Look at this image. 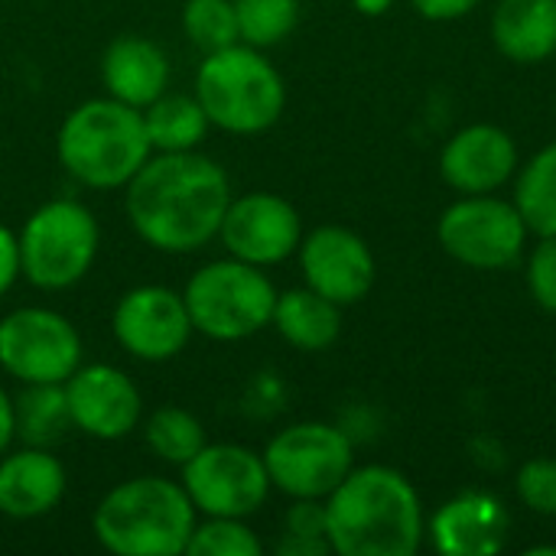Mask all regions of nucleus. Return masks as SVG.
I'll return each instance as SVG.
<instances>
[{"instance_id":"6ab92c4d","label":"nucleus","mask_w":556,"mask_h":556,"mask_svg":"<svg viewBox=\"0 0 556 556\" xmlns=\"http://www.w3.org/2000/svg\"><path fill=\"white\" fill-rule=\"evenodd\" d=\"M101 81L111 98L147 108L169 88V59L147 36H117L101 52Z\"/></svg>"},{"instance_id":"f8f14e48","label":"nucleus","mask_w":556,"mask_h":556,"mask_svg":"<svg viewBox=\"0 0 556 556\" xmlns=\"http://www.w3.org/2000/svg\"><path fill=\"white\" fill-rule=\"evenodd\" d=\"M111 332L130 358L160 365L182 355L195 329L182 293L163 283H140L117 300Z\"/></svg>"},{"instance_id":"c756f323","label":"nucleus","mask_w":556,"mask_h":556,"mask_svg":"<svg viewBox=\"0 0 556 556\" xmlns=\"http://www.w3.org/2000/svg\"><path fill=\"white\" fill-rule=\"evenodd\" d=\"M518 498L538 511V515H556V459H531L518 472Z\"/></svg>"},{"instance_id":"7ed1b4c3","label":"nucleus","mask_w":556,"mask_h":556,"mask_svg":"<svg viewBox=\"0 0 556 556\" xmlns=\"http://www.w3.org/2000/svg\"><path fill=\"white\" fill-rule=\"evenodd\" d=\"M195 518L199 511L182 482L137 476L94 505L91 534L114 556H179L186 554Z\"/></svg>"},{"instance_id":"f257e3e1","label":"nucleus","mask_w":556,"mask_h":556,"mask_svg":"<svg viewBox=\"0 0 556 556\" xmlns=\"http://www.w3.org/2000/svg\"><path fill=\"white\" fill-rule=\"evenodd\" d=\"M124 189L130 228L163 254H192L218 238L235 195L228 173L195 150L150 153Z\"/></svg>"},{"instance_id":"b1692460","label":"nucleus","mask_w":556,"mask_h":556,"mask_svg":"<svg viewBox=\"0 0 556 556\" xmlns=\"http://www.w3.org/2000/svg\"><path fill=\"white\" fill-rule=\"evenodd\" d=\"M515 205L538 238H556V143L544 147L518 176Z\"/></svg>"},{"instance_id":"ddd939ff","label":"nucleus","mask_w":556,"mask_h":556,"mask_svg":"<svg viewBox=\"0 0 556 556\" xmlns=\"http://www.w3.org/2000/svg\"><path fill=\"white\" fill-rule=\"evenodd\" d=\"M218 241L238 261L254 267H270L300 251L303 222L300 212L277 192H244L231 195Z\"/></svg>"},{"instance_id":"473e14b6","label":"nucleus","mask_w":556,"mask_h":556,"mask_svg":"<svg viewBox=\"0 0 556 556\" xmlns=\"http://www.w3.org/2000/svg\"><path fill=\"white\" fill-rule=\"evenodd\" d=\"M427 20H459L472 13L482 0H410Z\"/></svg>"},{"instance_id":"7c9ffc66","label":"nucleus","mask_w":556,"mask_h":556,"mask_svg":"<svg viewBox=\"0 0 556 556\" xmlns=\"http://www.w3.org/2000/svg\"><path fill=\"white\" fill-rule=\"evenodd\" d=\"M528 287L538 306L556 313V238H541L528 261Z\"/></svg>"},{"instance_id":"2eb2a0df","label":"nucleus","mask_w":556,"mask_h":556,"mask_svg":"<svg viewBox=\"0 0 556 556\" xmlns=\"http://www.w3.org/2000/svg\"><path fill=\"white\" fill-rule=\"evenodd\" d=\"M300 267L309 290L339 306L365 300L375 287V254L355 231L323 225L300 241Z\"/></svg>"},{"instance_id":"4be33fe9","label":"nucleus","mask_w":556,"mask_h":556,"mask_svg":"<svg viewBox=\"0 0 556 556\" xmlns=\"http://www.w3.org/2000/svg\"><path fill=\"white\" fill-rule=\"evenodd\" d=\"M143 127L153 153H186L195 150L208 134V117L195 94L163 91L143 108Z\"/></svg>"},{"instance_id":"f3484780","label":"nucleus","mask_w":556,"mask_h":556,"mask_svg":"<svg viewBox=\"0 0 556 556\" xmlns=\"http://www.w3.org/2000/svg\"><path fill=\"white\" fill-rule=\"evenodd\" d=\"M440 169L456 192L485 195L502 189L515 176L518 150L508 130L495 124H472L443 147Z\"/></svg>"},{"instance_id":"6e6552de","label":"nucleus","mask_w":556,"mask_h":556,"mask_svg":"<svg viewBox=\"0 0 556 556\" xmlns=\"http://www.w3.org/2000/svg\"><path fill=\"white\" fill-rule=\"evenodd\" d=\"M270 485L296 498H329L355 469L352 440L329 424H293L280 430L261 453Z\"/></svg>"},{"instance_id":"cd10ccee","label":"nucleus","mask_w":556,"mask_h":556,"mask_svg":"<svg viewBox=\"0 0 556 556\" xmlns=\"http://www.w3.org/2000/svg\"><path fill=\"white\" fill-rule=\"evenodd\" d=\"M261 538L244 525V518H205L195 521L186 544L189 556H261Z\"/></svg>"},{"instance_id":"9d476101","label":"nucleus","mask_w":556,"mask_h":556,"mask_svg":"<svg viewBox=\"0 0 556 556\" xmlns=\"http://www.w3.org/2000/svg\"><path fill=\"white\" fill-rule=\"evenodd\" d=\"M182 489L205 518H251L274 485L261 453L238 443H205L182 466Z\"/></svg>"},{"instance_id":"423d86ee","label":"nucleus","mask_w":556,"mask_h":556,"mask_svg":"<svg viewBox=\"0 0 556 556\" xmlns=\"http://www.w3.org/2000/svg\"><path fill=\"white\" fill-rule=\"evenodd\" d=\"M182 300L199 336L215 342H241L270 326L277 287L264 267L228 254L199 267L189 277Z\"/></svg>"},{"instance_id":"1a4fd4ad","label":"nucleus","mask_w":556,"mask_h":556,"mask_svg":"<svg viewBox=\"0 0 556 556\" xmlns=\"http://www.w3.org/2000/svg\"><path fill=\"white\" fill-rule=\"evenodd\" d=\"M81 355L75 323L49 306H20L0 319V368L23 384H65Z\"/></svg>"},{"instance_id":"20e7f679","label":"nucleus","mask_w":556,"mask_h":556,"mask_svg":"<svg viewBox=\"0 0 556 556\" xmlns=\"http://www.w3.org/2000/svg\"><path fill=\"white\" fill-rule=\"evenodd\" d=\"M55 153L62 169L88 189H124L150 160L153 147L143 111L117 98H88L59 127Z\"/></svg>"},{"instance_id":"f03ea898","label":"nucleus","mask_w":556,"mask_h":556,"mask_svg":"<svg viewBox=\"0 0 556 556\" xmlns=\"http://www.w3.org/2000/svg\"><path fill=\"white\" fill-rule=\"evenodd\" d=\"M326 502V538L342 556H414L424 544V505L391 466L352 469Z\"/></svg>"},{"instance_id":"c9c22d12","label":"nucleus","mask_w":556,"mask_h":556,"mask_svg":"<svg viewBox=\"0 0 556 556\" xmlns=\"http://www.w3.org/2000/svg\"><path fill=\"white\" fill-rule=\"evenodd\" d=\"M541 554L556 556V547H531V551H528V556H541Z\"/></svg>"},{"instance_id":"a878e982","label":"nucleus","mask_w":556,"mask_h":556,"mask_svg":"<svg viewBox=\"0 0 556 556\" xmlns=\"http://www.w3.org/2000/svg\"><path fill=\"white\" fill-rule=\"evenodd\" d=\"M238 36L254 49L283 42L300 23V0H235Z\"/></svg>"},{"instance_id":"393cba45","label":"nucleus","mask_w":556,"mask_h":556,"mask_svg":"<svg viewBox=\"0 0 556 556\" xmlns=\"http://www.w3.org/2000/svg\"><path fill=\"white\" fill-rule=\"evenodd\" d=\"M143 440L150 446V453L169 466H186L208 440H205V427L195 414L182 410V407H160L147 417L143 424Z\"/></svg>"},{"instance_id":"412c9836","label":"nucleus","mask_w":556,"mask_h":556,"mask_svg":"<svg viewBox=\"0 0 556 556\" xmlns=\"http://www.w3.org/2000/svg\"><path fill=\"white\" fill-rule=\"evenodd\" d=\"M342 306L309 287L277 293L270 326L300 352H326L342 332Z\"/></svg>"},{"instance_id":"a211bd4d","label":"nucleus","mask_w":556,"mask_h":556,"mask_svg":"<svg viewBox=\"0 0 556 556\" xmlns=\"http://www.w3.org/2000/svg\"><path fill=\"white\" fill-rule=\"evenodd\" d=\"M68 476L52 450L23 446L0 456V515L13 521H36L59 508Z\"/></svg>"},{"instance_id":"dca6fc26","label":"nucleus","mask_w":556,"mask_h":556,"mask_svg":"<svg viewBox=\"0 0 556 556\" xmlns=\"http://www.w3.org/2000/svg\"><path fill=\"white\" fill-rule=\"evenodd\" d=\"M511 534V515L489 492H463L430 518V541L443 556H495Z\"/></svg>"},{"instance_id":"2f4dec72","label":"nucleus","mask_w":556,"mask_h":556,"mask_svg":"<svg viewBox=\"0 0 556 556\" xmlns=\"http://www.w3.org/2000/svg\"><path fill=\"white\" fill-rule=\"evenodd\" d=\"M23 277L20 270V238L7 225H0V296Z\"/></svg>"},{"instance_id":"5701e85b","label":"nucleus","mask_w":556,"mask_h":556,"mask_svg":"<svg viewBox=\"0 0 556 556\" xmlns=\"http://www.w3.org/2000/svg\"><path fill=\"white\" fill-rule=\"evenodd\" d=\"M13 414L16 437L23 440V446L52 450L72 430L62 384H23V394L13 397Z\"/></svg>"},{"instance_id":"bb28decb","label":"nucleus","mask_w":556,"mask_h":556,"mask_svg":"<svg viewBox=\"0 0 556 556\" xmlns=\"http://www.w3.org/2000/svg\"><path fill=\"white\" fill-rule=\"evenodd\" d=\"M182 29L202 55L241 42L235 0H186L182 3Z\"/></svg>"},{"instance_id":"39448f33","label":"nucleus","mask_w":556,"mask_h":556,"mask_svg":"<svg viewBox=\"0 0 556 556\" xmlns=\"http://www.w3.org/2000/svg\"><path fill=\"white\" fill-rule=\"evenodd\" d=\"M212 127L228 134H261L274 127L287 104V85L264 49L235 42L208 52L195 72L192 91Z\"/></svg>"},{"instance_id":"4468645a","label":"nucleus","mask_w":556,"mask_h":556,"mask_svg":"<svg viewBox=\"0 0 556 556\" xmlns=\"http://www.w3.org/2000/svg\"><path fill=\"white\" fill-rule=\"evenodd\" d=\"M65 388L72 427L91 440H124L140 427L143 401L127 371L114 365H78Z\"/></svg>"},{"instance_id":"c85d7f7f","label":"nucleus","mask_w":556,"mask_h":556,"mask_svg":"<svg viewBox=\"0 0 556 556\" xmlns=\"http://www.w3.org/2000/svg\"><path fill=\"white\" fill-rule=\"evenodd\" d=\"M277 551L287 556H313L332 551L326 538L323 498H296V505L283 515V541Z\"/></svg>"},{"instance_id":"72a5a7b5","label":"nucleus","mask_w":556,"mask_h":556,"mask_svg":"<svg viewBox=\"0 0 556 556\" xmlns=\"http://www.w3.org/2000/svg\"><path fill=\"white\" fill-rule=\"evenodd\" d=\"M16 440V414H13V397L0 388V456L10 450Z\"/></svg>"},{"instance_id":"f704fd0d","label":"nucleus","mask_w":556,"mask_h":556,"mask_svg":"<svg viewBox=\"0 0 556 556\" xmlns=\"http://www.w3.org/2000/svg\"><path fill=\"white\" fill-rule=\"evenodd\" d=\"M391 3H394V0H355V7H358L362 13H368V16H378V13H384Z\"/></svg>"},{"instance_id":"9b49d317","label":"nucleus","mask_w":556,"mask_h":556,"mask_svg":"<svg viewBox=\"0 0 556 556\" xmlns=\"http://www.w3.org/2000/svg\"><path fill=\"white\" fill-rule=\"evenodd\" d=\"M528 225L515 202L495 195H466L440 218V244L450 257L476 270H502L525 251Z\"/></svg>"},{"instance_id":"0eeeda50","label":"nucleus","mask_w":556,"mask_h":556,"mask_svg":"<svg viewBox=\"0 0 556 556\" xmlns=\"http://www.w3.org/2000/svg\"><path fill=\"white\" fill-rule=\"evenodd\" d=\"M20 270L36 290H68L98 261L101 225L78 199L42 202L20 228Z\"/></svg>"},{"instance_id":"aec40b11","label":"nucleus","mask_w":556,"mask_h":556,"mask_svg":"<svg viewBox=\"0 0 556 556\" xmlns=\"http://www.w3.org/2000/svg\"><path fill=\"white\" fill-rule=\"evenodd\" d=\"M492 36L511 62L534 65L551 59L556 52V0H498Z\"/></svg>"}]
</instances>
